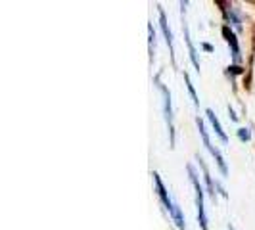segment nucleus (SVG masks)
I'll return each mask as SVG.
<instances>
[{
  "mask_svg": "<svg viewBox=\"0 0 255 230\" xmlns=\"http://www.w3.org/2000/svg\"><path fill=\"white\" fill-rule=\"evenodd\" d=\"M184 83H186V87H188V92H190V96H192V102H194V106L198 108L200 106V100H198V94H196V89H194V85H192V81H190V75L184 71Z\"/></svg>",
  "mask_w": 255,
  "mask_h": 230,
  "instance_id": "9b49d317",
  "label": "nucleus"
},
{
  "mask_svg": "<svg viewBox=\"0 0 255 230\" xmlns=\"http://www.w3.org/2000/svg\"><path fill=\"white\" fill-rule=\"evenodd\" d=\"M186 171H188V177H190V182L194 186V192H196V209H198V223L202 230H209V221H207V215H205V207H204V188L200 184V177L196 175L194 167L186 165Z\"/></svg>",
  "mask_w": 255,
  "mask_h": 230,
  "instance_id": "f03ea898",
  "label": "nucleus"
},
{
  "mask_svg": "<svg viewBox=\"0 0 255 230\" xmlns=\"http://www.w3.org/2000/svg\"><path fill=\"white\" fill-rule=\"evenodd\" d=\"M155 87L159 89L161 96H163V115H165V123L169 128V142H171V148H175V117H173V102H171V92L165 85L161 83L159 75L153 79Z\"/></svg>",
  "mask_w": 255,
  "mask_h": 230,
  "instance_id": "f257e3e1",
  "label": "nucleus"
},
{
  "mask_svg": "<svg viewBox=\"0 0 255 230\" xmlns=\"http://www.w3.org/2000/svg\"><path fill=\"white\" fill-rule=\"evenodd\" d=\"M171 219L175 221V225H177V229H179V230L186 229V221H184V215H182V211H180V207L177 204H175V209H173V213H171Z\"/></svg>",
  "mask_w": 255,
  "mask_h": 230,
  "instance_id": "9d476101",
  "label": "nucleus"
},
{
  "mask_svg": "<svg viewBox=\"0 0 255 230\" xmlns=\"http://www.w3.org/2000/svg\"><path fill=\"white\" fill-rule=\"evenodd\" d=\"M159 10V27H161V31H163V35H165V40H167V46H169V52H171V60H173V65H177V58H175V40H173V33H171V27H169V21H167V15L163 12V8L161 6H157Z\"/></svg>",
  "mask_w": 255,
  "mask_h": 230,
  "instance_id": "39448f33",
  "label": "nucleus"
},
{
  "mask_svg": "<svg viewBox=\"0 0 255 230\" xmlns=\"http://www.w3.org/2000/svg\"><path fill=\"white\" fill-rule=\"evenodd\" d=\"M238 138H240L242 142L250 140V138H252V132H250V128H246V127L238 128Z\"/></svg>",
  "mask_w": 255,
  "mask_h": 230,
  "instance_id": "ddd939ff",
  "label": "nucleus"
},
{
  "mask_svg": "<svg viewBox=\"0 0 255 230\" xmlns=\"http://www.w3.org/2000/svg\"><path fill=\"white\" fill-rule=\"evenodd\" d=\"M223 35L227 37V42H229L230 50H232L234 62H240V46H238V38H236V35L232 33V29H230L229 25L223 27Z\"/></svg>",
  "mask_w": 255,
  "mask_h": 230,
  "instance_id": "423d86ee",
  "label": "nucleus"
},
{
  "mask_svg": "<svg viewBox=\"0 0 255 230\" xmlns=\"http://www.w3.org/2000/svg\"><path fill=\"white\" fill-rule=\"evenodd\" d=\"M182 33H184V40H186V46H188V54H190V60L194 67H196V71L200 73V60H198V52H196V46H194V42L190 40V31H188V25H186V21L182 23Z\"/></svg>",
  "mask_w": 255,
  "mask_h": 230,
  "instance_id": "0eeeda50",
  "label": "nucleus"
},
{
  "mask_svg": "<svg viewBox=\"0 0 255 230\" xmlns=\"http://www.w3.org/2000/svg\"><path fill=\"white\" fill-rule=\"evenodd\" d=\"M229 21H230V25L234 27L236 31H242V19L238 17V13H236V10H230V13H229Z\"/></svg>",
  "mask_w": 255,
  "mask_h": 230,
  "instance_id": "f8f14e48",
  "label": "nucleus"
},
{
  "mask_svg": "<svg viewBox=\"0 0 255 230\" xmlns=\"http://www.w3.org/2000/svg\"><path fill=\"white\" fill-rule=\"evenodd\" d=\"M148 33H150V52H152L153 44H155V33H153V27H152V23H150V25H148Z\"/></svg>",
  "mask_w": 255,
  "mask_h": 230,
  "instance_id": "4468645a",
  "label": "nucleus"
},
{
  "mask_svg": "<svg viewBox=\"0 0 255 230\" xmlns=\"http://www.w3.org/2000/svg\"><path fill=\"white\" fill-rule=\"evenodd\" d=\"M229 230H234V227H229Z\"/></svg>",
  "mask_w": 255,
  "mask_h": 230,
  "instance_id": "2eb2a0df",
  "label": "nucleus"
},
{
  "mask_svg": "<svg viewBox=\"0 0 255 230\" xmlns=\"http://www.w3.org/2000/svg\"><path fill=\"white\" fill-rule=\"evenodd\" d=\"M205 115H207V119H209V123H211L213 130H215V134H217L219 138L227 144V142H229V136H227V132L223 130V125H221V121L217 119L215 112H213V110H205Z\"/></svg>",
  "mask_w": 255,
  "mask_h": 230,
  "instance_id": "6e6552de",
  "label": "nucleus"
},
{
  "mask_svg": "<svg viewBox=\"0 0 255 230\" xmlns=\"http://www.w3.org/2000/svg\"><path fill=\"white\" fill-rule=\"evenodd\" d=\"M196 125H198V130H200V136H202V140H204V146L209 150V153L215 157V161H217L219 169H221V173L227 177L229 175V167L225 163V157H223V153L219 152L217 148H213V144H211V138H209V134H207V128H205L204 121L200 119V117H196Z\"/></svg>",
  "mask_w": 255,
  "mask_h": 230,
  "instance_id": "7ed1b4c3",
  "label": "nucleus"
},
{
  "mask_svg": "<svg viewBox=\"0 0 255 230\" xmlns=\"http://www.w3.org/2000/svg\"><path fill=\"white\" fill-rule=\"evenodd\" d=\"M198 163H200V167H202V171H204V179H205V182H207V192L211 194V198L215 200L217 198V192H215V184H213V179L209 177V171H207V167H205V163H204V159L198 155Z\"/></svg>",
  "mask_w": 255,
  "mask_h": 230,
  "instance_id": "1a4fd4ad",
  "label": "nucleus"
},
{
  "mask_svg": "<svg viewBox=\"0 0 255 230\" xmlns=\"http://www.w3.org/2000/svg\"><path fill=\"white\" fill-rule=\"evenodd\" d=\"M153 184H155V190H157V196H159V200H161V204L165 207V211L169 213V217H171V213H173V209H175V202L171 200V196H169V190L165 188V184H163V180L159 177V173H153Z\"/></svg>",
  "mask_w": 255,
  "mask_h": 230,
  "instance_id": "20e7f679",
  "label": "nucleus"
}]
</instances>
